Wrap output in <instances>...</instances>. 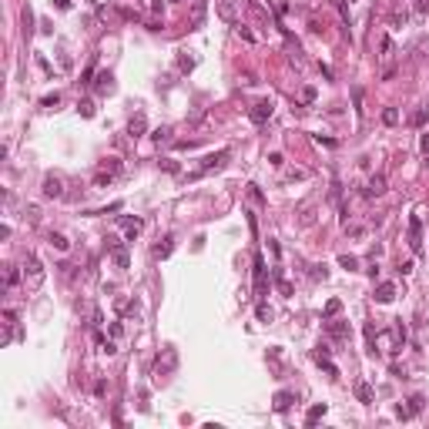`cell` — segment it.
I'll use <instances>...</instances> for the list:
<instances>
[{
    "label": "cell",
    "instance_id": "obj_1",
    "mask_svg": "<svg viewBox=\"0 0 429 429\" xmlns=\"http://www.w3.org/2000/svg\"><path fill=\"white\" fill-rule=\"evenodd\" d=\"M228 158H232V151H228V148H225V151H215V154H208V158H202V164H198L194 171H188L185 178H188V181H198V178H205V175H211V171H221V168H225V161H228Z\"/></svg>",
    "mask_w": 429,
    "mask_h": 429
},
{
    "label": "cell",
    "instance_id": "obj_2",
    "mask_svg": "<svg viewBox=\"0 0 429 429\" xmlns=\"http://www.w3.org/2000/svg\"><path fill=\"white\" fill-rule=\"evenodd\" d=\"M41 282H44L41 259H37V255H27V259H24V285H27V289H41Z\"/></svg>",
    "mask_w": 429,
    "mask_h": 429
},
{
    "label": "cell",
    "instance_id": "obj_3",
    "mask_svg": "<svg viewBox=\"0 0 429 429\" xmlns=\"http://www.w3.org/2000/svg\"><path fill=\"white\" fill-rule=\"evenodd\" d=\"M175 369H178V352H175V349H164L161 356H158V362H154V376L164 379V376H171Z\"/></svg>",
    "mask_w": 429,
    "mask_h": 429
},
{
    "label": "cell",
    "instance_id": "obj_4",
    "mask_svg": "<svg viewBox=\"0 0 429 429\" xmlns=\"http://www.w3.org/2000/svg\"><path fill=\"white\" fill-rule=\"evenodd\" d=\"M268 292V268H265V259L255 255V299H265Z\"/></svg>",
    "mask_w": 429,
    "mask_h": 429
},
{
    "label": "cell",
    "instance_id": "obj_5",
    "mask_svg": "<svg viewBox=\"0 0 429 429\" xmlns=\"http://www.w3.org/2000/svg\"><path fill=\"white\" fill-rule=\"evenodd\" d=\"M422 406H426V399H422V396H413L406 406H399V409H396V416H399V419H413V416L422 413Z\"/></svg>",
    "mask_w": 429,
    "mask_h": 429
},
{
    "label": "cell",
    "instance_id": "obj_6",
    "mask_svg": "<svg viewBox=\"0 0 429 429\" xmlns=\"http://www.w3.org/2000/svg\"><path fill=\"white\" fill-rule=\"evenodd\" d=\"M312 359H316V362L325 369V376H329V379H339V369H335V365L329 362V349H325V346H319L316 352H312Z\"/></svg>",
    "mask_w": 429,
    "mask_h": 429
},
{
    "label": "cell",
    "instance_id": "obj_7",
    "mask_svg": "<svg viewBox=\"0 0 429 429\" xmlns=\"http://www.w3.org/2000/svg\"><path fill=\"white\" fill-rule=\"evenodd\" d=\"M409 248L413 251H422V221L416 218H409Z\"/></svg>",
    "mask_w": 429,
    "mask_h": 429
},
{
    "label": "cell",
    "instance_id": "obj_8",
    "mask_svg": "<svg viewBox=\"0 0 429 429\" xmlns=\"http://www.w3.org/2000/svg\"><path fill=\"white\" fill-rule=\"evenodd\" d=\"M248 118H251V124H265L268 118H272V101H259V104L251 107Z\"/></svg>",
    "mask_w": 429,
    "mask_h": 429
},
{
    "label": "cell",
    "instance_id": "obj_9",
    "mask_svg": "<svg viewBox=\"0 0 429 429\" xmlns=\"http://www.w3.org/2000/svg\"><path fill=\"white\" fill-rule=\"evenodd\" d=\"M107 248H111L114 262H118V268H128V248H124L118 238H107Z\"/></svg>",
    "mask_w": 429,
    "mask_h": 429
},
{
    "label": "cell",
    "instance_id": "obj_10",
    "mask_svg": "<svg viewBox=\"0 0 429 429\" xmlns=\"http://www.w3.org/2000/svg\"><path fill=\"white\" fill-rule=\"evenodd\" d=\"M392 299H396V285H392V282H379V285H376V302H379V305H389Z\"/></svg>",
    "mask_w": 429,
    "mask_h": 429
},
{
    "label": "cell",
    "instance_id": "obj_11",
    "mask_svg": "<svg viewBox=\"0 0 429 429\" xmlns=\"http://www.w3.org/2000/svg\"><path fill=\"white\" fill-rule=\"evenodd\" d=\"M61 194H64L61 178H57V175H47V178H44V198H61Z\"/></svg>",
    "mask_w": 429,
    "mask_h": 429
},
{
    "label": "cell",
    "instance_id": "obj_12",
    "mask_svg": "<svg viewBox=\"0 0 429 429\" xmlns=\"http://www.w3.org/2000/svg\"><path fill=\"white\" fill-rule=\"evenodd\" d=\"M145 131H148V118H145V114H134V118L128 121V134H131V138H141Z\"/></svg>",
    "mask_w": 429,
    "mask_h": 429
},
{
    "label": "cell",
    "instance_id": "obj_13",
    "mask_svg": "<svg viewBox=\"0 0 429 429\" xmlns=\"http://www.w3.org/2000/svg\"><path fill=\"white\" fill-rule=\"evenodd\" d=\"M382 191H386V178H382V175H373L369 185H365V198H379Z\"/></svg>",
    "mask_w": 429,
    "mask_h": 429
},
{
    "label": "cell",
    "instance_id": "obj_14",
    "mask_svg": "<svg viewBox=\"0 0 429 429\" xmlns=\"http://www.w3.org/2000/svg\"><path fill=\"white\" fill-rule=\"evenodd\" d=\"M292 403H295V392H289V389H282V392H275V413H289Z\"/></svg>",
    "mask_w": 429,
    "mask_h": 429
},
{
    "label": "cell",
    "instance_id": "obj_15",
    "mask_svg": "<svg viewBox=\"0 0 429 429\" xmlns=\"http://www.w3.org/2000/svg\"><path fill=\"white\" fill-rule=\"evenodd\" d=\"M111 91H114V74L101 71V74H97V94H111Z\"/></svg>",
    "mask_w": 429,
    "mask_h": 429
},
{
    "label": "cell",
    "instance_id": "obj_16",
    "mask_svg": "<svg viewBox=\"0 0 429 429\" xmlns=\"http://www.w3.org/2000/svg\"><path fill=\"white\" fill-rule=\"evenodd\" d=\"M356 396H359V403H365V406H369V403H376V392H373V386H369V382H362V379L356 382Z\"/></svg>",
    "mask_w": 429,
    "mask_h": 429
},
{
    "label": "cell",
    "instance_id": "obj_17",
    "mask_svg": "<svg viewBox=\"0 0 429 429\" xmlns=\"http://www.w3.org/2000/svg\"><path fill=\"white\" fill-rule=\"evenodd\" d=\"M121 228H124V235H128V238H134V235H141L145 221H141V218H121Z\"/></svg>",
    "mask_w": 429,
    "mask_h": 429
},
{
    "label": "cell",
    "instance_id": "obj_18",
    "mask_svg": "<svg viewBox=\"0 0 429 429\" xmlns=\"http://www.w3.org/2000/svg\"><path fill=\"white\" fill-rule=\"evenodd\" d=\"M215 7H218V14L225 17L228 24H235V0H218Z\"/></svg>",
    "mask_w": 429,
    "mask_h": 429
},
{
    "label": "cell",
    "instance_id": "obj_19",
    "mask_svg": "<svg viewBox=\"0 0 429 429\" xmlns=\"http://www.w3.org/2000/svg\"><path fill=\"white\" fill-rule=\"evenodd\" d=\"M329 335H332L335 342H346L349 339V325L346 322H329Z\"/></svg>",
    "mask_w": 429,
    "mask_h": 429
},
{
    "label": "cell",
    "instance_id": "obj_20",
    "mask_svg": "<svg viewBox=\"0 0 429 429\" xmlns=\"http://www.w3.org/2000/svg\"><path fill=\"white\" fill-rule=\"evenodd\" d=\"M312 208H316V202H305L299 208V225H312L316 221V215H312Z\"/></svg>",
    "mask_w": 429,
    "mask_h": 429
},
{
    "label": "cell",
    "instance_id": "obj_21",
    "mask_svg": "<svg viewBox=\"0 0 429 429\" xmlns=\"http://www.w3.org/2000/svg\"><path fill=\"white\" fill-rule=\"evenodd\" d=\"M339 312H342V302L339 299H329V302H325V308H322V319L329 322V319H335Z\"/></svg>",
    "mask_w": 429,
    "mask_h": 429
},
{
    "label": "cell",
    "instance_id": "obj_22",
    "mask_svg": "<svg viewBox=\"0 0 429 429\" xmlns=\"http://www.w3.org/2000/svg\"><path fill=\"white\" fill-rule=\"evenodd\" d=\"M171 248H175V238L168 235L161 245H154V259H168V255H171Z\"/></svg>",
    "mask_w": 429,
    "mask_h": 429
},
{
    "label": "cell",
    "instance_id": "obj_23",
    "mask_svg": "<svg viewBox=\"0 0 429 429\" xmlns=\"http://www.w3.org/2000/svg\"><path fill=\"white\" fill-rule=\"evenodd\" d=\"M325 409H329V406H325V403L312 406V409H308V416H305V422H308V426H316V422H319V419H322V416H325Z\"/></svg>",
    "mask_w": 429,
    "mask_h": 429
},
{
    "label": "cell",
    "instance_id": "obj_24",
    "mask_svg": "<svg viewBox=\"0 0 429 429\" xmlns=\"http://www.w3.org/2000/svg\"><path fill=\"white\" fill-rule=\"evenodd\" d=\"M47 242H50V245H54V248H57V251H67V248H71V242H67V238H64V235H61V232H50V235H47Z\"/></svg>",
    "mask_w": 429,
    "mask_h": 429
},
{
    "label": "cell",
    "instance_id": "obj_25",
    "mask_svg": "<svg viewBox=\"0 0 429 429\" xmlns=\"http://www.w3.org/2000/svg\"><path fill=\"white\" fill-rule=\"evenodd\" d=\"M17 278H20V272H17L14 265H7V268H4V285H7V292L17 285Z\"/></svg>",
    "mask_w": 429,
    "mask_h": 429
},
{
    "label": "cell",
    "instance_id": "obj_26",
    "mask_svg": "<svg viewBox=\"0 0 429 429\" xmlns=\"http://www.w3.org/2000/svg\"><path fill=\"white\" fill-rule=\"evenodd\" d=\"M272 275H275V285H278V292H282V295H292V285H289V278L282 275V268H275Z\"/></svg>",
    "mask_w": 429,
    "mask_h": 429
},
{
    "label": "cell",
    "instance_id": "obj_27",
    "mask_svg": "<svg viewBox=\"0 0 429 429\" xmlns=\"http://www.w3.org/2000/svg\"><path fill=\"white\" fill-rule=\"evenodd\" d=\"M101 171H104V175H111V178H114V175L121 171V161H118V158H107V161L101 164Z\"/></svg>",
    "mask_w": 429,
    "mask_h": 429
},
{
    "label": "cell",
    "instance_id": "obj_28",
    "mask_svg": "<svg viewBox=\"0 0 429 429\" xmlns=\"http://www.w3.org/2000/svg\"><path fill=\"white\" fill-rule=\"evenodd\" d=\"M413 124H416V128H422V124H429V104H426V107H419V111L413 114Z\"/></svg>",
    "mask_w": 429,
    "mask_h": 429
},
{
    "label": "cell",
    "instance_id": "obj_29",
    "mask_svg": "<svg viewBox=\"0 0 429 429\" xmlns=\"http://www.w3.org/2000/svg\"><path fill=\"white\" fill-rule=\"evenodd\" d=\"M339 265L349 268V272H356V268H359V259H356V255H339Z\"/></svg>",
    "mask_w": 429,
    "mask_h": 429
},
{
    "label": "cell",
    "instance_id": "obj_30",
    "mask_svg": "<svg viewBox=\"0 0 429 429\" xmlns=\"http://www.w3.org/2000/svg\"><path fill=\"white\" fill-rule=\"evenodd\" d=\"M248 194H251V202H255V205H265V194L259 191V185H248Z\"/></svg>",
    "mask_w": 429,
    "mask_h": 429
},
{
    "label": "cell",
    "instance_id": "obj_31",
    "mask_svg": "<svg viewBox=\"0 0 429 429\" xmlns=\"http://www.w3.org/2000/svg\"><path fill=\"white\" fill-rule=\"evenodd\" d=\"M77 111H81L84 118H94V101H81V104H77Z\"/></svg>",
    "mask_w": 429,
    "mask_h": 429
},
{
    "label": "cell",
    "instance_id": "obj_32",
    "mask_svg": "<svg viewBox=\"0 0 429 429\" xmlns=\"http://www.w3.org/2000/svg\"><path fill=\"white\" fill-rule=\"evenodd\" d=\"M255 312H259V319H262V322H268V319H272V308H268L262 299H259V308H255Z\"/></svg>",
    "mask_w": 429,
    "mask_h": 429
},
{
    "label": "cell",
    "instance_id": "obj_33",
    "mask_svg": "<svg viewBox=\"0 0 429 429\" xmlns=\"http://www.w3.org/2000/svg\"><path fill=\"white\" fill-rule=\"evenodd\" d=\"M205 20V0H198V4H194V24H202Z\"/></svg>",
    "mask_w": 429,
    "mask_h": 429
},
{
    "label": "cell",
    "instance_id": "obj_34",
    "mask_svg": "<svg viewBox=\"0 0 429 429\" xmlns=\"http://www.w3.org/2000/svg\"><path fill=\"white\" fill-rule=\"evenodd\" d=\"M382 121H386V124H396V121H399V114L392 111V107H386V111H382Z\"/></svg>",
    "mask_w": 429,
    "mask_h": 429
},
{
    "label": "cell",
    "instance_id": "obj_35",
    "mask_svg": "<svg viewBox=\"0 0 429 429\" xmlns=\"http://www.w3.org/2000/svg\"><path fill=\"white\" fill-rule=\"evenodd\" d=\"M168 134H171V131H168V128H158V131H154V134H151V138H154V141H158V145H161V141H168Z\"/></svg>",
    "mask_w": 429,
    "mask_h": 429
},
{
    "label": "cell",
    "instance_id": "obj_36",
    "mask_svg": "<svg viewBox=\"0 0 429 429\" xmlns=\"http://www.w3.org/2000/svg\"><path fill=\"white\" fill-rule=\"evenodd\" d=\"M238 37H242V41H248V44H251V41H255V34H251V31H248V27H242V24H238Z\"/></svg>",
    "mask_w": 429,
    "mask_h": 429
},
{
    "label": "cell",
    "instance_id": "obj_37",
    "mask_svg": "<svg viewBox=\"0 0 429 429\" xmlns=\"http://www.w3.org/2000/svg\"><path fill=\"white\" fill-rule=\"evenodd\" d=\"M178 67H181V71H191V67H194V61H191V57H185V54H181V57H178Z\"/></svg>",
    "mask_w": 429,
    "mask_h": 429
},
{
    "label": "cell",
    "instance_id": "obj_38",
    "mask_svg": "<svg viewBox=\"0 0 429 429\" xmlns=\"http://www.w3.org/2000/svg\"><path fill=\"white\" fill-rule=\"evenodd\" d=\"M57 104H61V94H47V97H44V107H57Z\"/></svg>",
    "mask_w": 429,
    "mask_h": 429
},
{
    "label": "cell",
    "instance_id": "obj_39",
    "mask_svg": "<svg viewBox=\"0 0 429 429\" xmlns=\"http://www.w3.org/2000/svg\"><path fill=\"white\" fill-rule=\"evenodd\" d=\"M379 47H382V57H392V41H389V37H382Z\"/></svg>",
    "mask_w": 429,
    "mask_h": 429
},
{
    "label": "cell",
    "instance_id": "obj_40",
    "mask_svg": "<svg viewBox=\"0 0 429 429\" xmlns=\"http://www.w3.org/2000/svg\"><path fill=\"white\" fill-rule=\"evenodd\" d=\"M352 97H356V111L362 114V88H352Z\"/></svg>",
    "mask_w": 429,
    "mask_h": 429
},
{
    "label": "cell",
    "instance_id": "obj_41",
    "mask_svg": "<svg viewBox=\"0 0 429 429\" xmlns=\"http://www.w3.org/2000/svg\"><path fill=\"white\" fill-rule=\"evenodd\" d=\"M302 101H316V88H305V91H302Z\"/></svg>",
    "mask_w": 429,
    "mask_h": 429
},
{
    "label": "cell",
    "instance_id": "obj_42",
    "mask_svg": "<svg viewBox=\"0 0 429 429\" xmlns=\"http://www.w3.org/2000/svg\"><path fill=\"white\" fill-rule=\"evenodd\" d=\"M419 148H422V154H429V134H422V141H419Z\"/></svg>",
    "mask_w": 429,
    "mask_h": 429
},
{
    "label": "cell",
    "instance_id": "obj_43",
    "mask_svg": "<svg viewBox=\"0 0 429 429\" xmlns=\"http://www.w3.org/2000/svg\"><path fill=\"white\" fill-rule=\"evenodd\" d=\"M57 4V10H71V0H54Z\"/></svg>",
    "mask_w": 429,
    "mask_h": 429
},
{
    "label": "cell",
    "instance_id": "obj_44",
    "mask_svg": "<svg viewBox=\"0 0 429 429\" xmlns=\"http://www.w3.org/2000/svg\"><path fill=\"white\" fill-rule=\"evenodd\" d=\"M416 10H429V0H416Z\"/></svg>",
    "mask_w": 429,
    "mask_h": 429
},
{
    "label": "cell",
    "instance_id": "obj_45",
    "mask_svg": "<svg viewBox=\"0 0 429 429\" xmlns=\"http://www.w3.org/2000/svg\"><path fill=\"white\" fill-rule=\"evenodd\" d=\"M426 168H429V154H426Z\"/></svg>",
    "mask_w": 429,
    "mask_h": 429
}]
</instances>
